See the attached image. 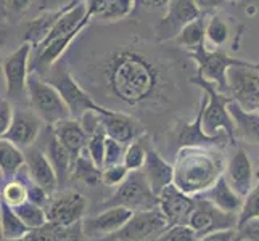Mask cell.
I'll return each mask as SVG.
<instances>
[{"mask_svg":"<svg viewBox=\"0 0 259 241\" xmlns=\"http://www.w3.org/2000/svg\"><path fill=\"white\" fill-rule=\"evenodd\" d=\"M95 87L129 108L158 105L171 90L164 68L148 53L121 47L95 66Z\"/></svg>","mask_w":259,"mask_h":241,"instance_id":"obj_1","label":"cell"},{"mask_svg":"<svg viewBox=\"0 0 259 241\" xmlns=\"http://www.w3.org/2000/svg\"><path fill=\"white\" fill-rule=\"evenodd\" d=\"M227 161L216 147H181L174 161V185L198 196L226 174Z\"/></svg>","mask_w":259,"mask_h":241,"instance_id":"obj_2","label":"cell"},{"mask_svg":"<svg viewBox=\"0 0 259 241\" xmlns=\"http://www.w3.org/2000/svg\"><path fill=\"white\" fill-rule=\"evenodd\" d=\"M190 82L200 87L203 92L208 95V103L203 113V129L208 135H221L226 133L230 138V143H235L237 140V129L235 121L229 111V105L234 102L229 93L221 92L216 84L209 82L204 79L198 71L193 77H190Z\"/></svg>","mask_w":259,"mask_h":241,"instance_id":"obj_3","label":"cell"},{"mask_svg":"<svg viewBox=\"0 0 259 241\" xmlns=\"http://www.w3.org/2000/svg\"><path fill=\"white\" fill-rule=\"evenodd\" d=\"M29 108L39 116L44 124L55 126L57 122L73 118L61 93L37 73H31L28 80Z\"/></svg>","mask_w":259,"mask_h":241,"instance_id":"obj_4","label":"cell"},{"mask_svg":"<svg viewBox=\"0 0 259 241\" xmlns=\"http://www.w3.org/2000/svg\"><path fill=\"white\" fill-rule=\"evenodd\" d=\"M40 76L57 87L74 119H81L89 111H100L103 108V105L98 103L94 95L82 87L81 82H77V79L71 74V71L66 66L57 63Z\"/></svg>","mask_w":259,"mask_h":241,"instance_id":"obj_5","label":"cell"},{"mask_svg":"<svg viewBox=\"0 0 259 241\" xmlns=\"http://www.w3.org/2000/svg\"><path fill=\"white\" fill-rule=\"evenodd\" d=\"M122 206L134 212L159 208L158 195L151 190L142 171H132L127 178L114 190L111 198L105 201V208Z\"/></svg>","mask_w":259,"mask_h":241,"instance_id":"obj_6","label":"cell"},{"mask_svg":"<svg viewBox=\"0 0 259 241\" xmlns=\"http://www.w3.org/2000/svg\"><path fill=\"white\" fill-rule=\"evenodd\" d=\"M189 55L196 63V71L209 82L216 84L221 92L229 93V82H227V73L232 66H243V65H254L249 61H243L227 55L224 52H211L206 49L204 43L198 49L189 52Z\"/></svg>","mask_w":259,"mask_h":241,"instance_id":"obj_7","label":"cell"},{"mask_svg":"<svg viewBox=\"0 0 259 241\" xmlns=\"http://www.w3.org/2000/svg\"><path fill=\"white\" fill-rule=\"evenodd\" d=\"M32 45L23 42L20 47L2 61V74L5 77L7 98H26L28 100V80L31 74V55Z\"/></svg>","mask_w":259,"mask_h":241,"instance_id":"obj_8","label":"cell"},{"mask_svg":"<svg viewBox=\"0 0 259 241\" xmlns=\"http://www.w3.org/2000/svg\"><path fill=\"white\" fill-rule=\"evenodd\" d=\"M169 227L159 208L134 212V216L119 231L103 241H156Z\"/></svg>","mask_w":259,"mask_h":241,"instance_id":"obj_9","label":"cell"},{"mask_svg":"<svg viewBox=\"0 0 259 241\" xmlns=\"http://www.w3.org/2000/svg\"><path fill=\"white\" fill-rule=\"evenodd\" d=\"M229 95L246 111L259 108V65L232 66L227 73Z\"/></svg>","mask_w":259,"mask_h":241,"instance_id":"obj_10","label":"cell"},{"mask_svg":"<svg viewBox=\"0 0 259 241\" xmlns=\"http://www.w3.org/2000/svg\"><path fill=\"white\" fill-rule=\"evenodd\" d=\"M204 15L195 4V0H171L166 13L156 24V37L159 42L174 40L187 24Z\"/></svg>","mask_w":259,"mask_h":241,"instance_id":"obj_11","label":"cell"},{"mask_svg":"<svg viewBox=\"0 0 259 241\" xmlns=\"http://www.w3.org/2000/svg\"><path fill=\"white\" fill-rule=\"evenodd\" d=\"M47 219L57 225H74L82 222L87 211V200L76 190L57 191L47 204Z\"/></svg>","mask_w":259,"mask_h":241,"instance_id":"obj_12","label":"cell"},{"mask_svg":"<svg viewBox=\"0 0 259 241\" xmlns=\"http://www.w3.org/2000/svg\"><path fill=\"white\" fill-rule=\"evenodd\" d=\"M189 225L198 233V236H204L212 231L230 230L238 227V216L219 209L218 206L208 200L196 198V208L192 212Z\"/></svg>","mask_w":259,"mask_h":241,"instance_id":"obj_13","label":"cell"},{"mask_svg":"<svg viewBox=\"0 0 259 241\" xmlns=\"http://www.w3.org/2000/svg\"><path fill=\"white\" fill-rule=\"evenodd\" d=\"M134 216V211L122 208V206H111L105 208L97 216L82 219V233L84 236L103 241L119 231L124 225L127 224L129 219Z\"/></svg>","mask_w":259,"mask_h":241,"instance_id":"obj_14","label":"cell"},{"mask_svg":"<svg viewBox=\"0 0 259 241\" xmlns=\"http://www.w3.org/2000/svg\"><path fill=\"white\" fill-rule=\"evenodd\" d=\"M98 113H100V119L106 130V135L121 141L122 145L132 143L145 133L144 126L129 113L111 110L106 108V106H103Z\"/></svg>","mask_w":259,"mask_h":241,"instance_id":"obj_15","label":"cell"},{"mask_svg":"<svg viewBox=\"0 0 259 241\" xmlns=\"http://www.w3.org/2000/svg\"><path fill=\"white\" fill-rule=\"evenodd\" d=\"M159 209L166 216L169 225L189 224L192 212L196 208V198L184 193L172 183L158 195Z\"/></svg>","mask_w":259,"mask_h":241,"instance_id":"obj_16","label":"cell"},{"mask_svg":"<svg viewBox=\"0 0 259 241\" xmlns=\"http://www.w3.org/2000/svg\"><path fill=\"white\" fill-rule=\"evenodd\" d=\"M40 129H42V119L31 108L29 110L16 108L10 129L4 135H0V138L12 141V143L20 147L21 150H28L34 147L35 140L39 138Z\"/></svg>","mask_w":259,"mask_h":241,"instance_id":"obj_17","label":"cell"},{"mask_svg":"<svg viewBox=\"0 0 259 241\" xmlns=\"http://www.w3.org/2000/svg\"><path fill=\"white\" fill-rule=\"evenodd\" d=\"M208 103V95L204 92V95L201 97L200 105H198V111H196V116L193 118V121L190 124L184 126V129L179 133V145L181 147H226L227 143H230V138L226 135V133H221V135H208L203 129V113L204 108H206Z\"/></svg>","mask_w":259,"mask_h":241,"instance_id":"obj_18","label":"cell"},{"mask_svg":"<svg viewBox=\"0 0 259 241\" xmlns=\"http://www.w3.org/2000/svg\"><path fill=\"white\" fill-rule=\"evenodd\" d=\"M224 175L232 188L240 196L246 198L248 193L251 191V188L256 183V178H254L251 159H249L248 153L243 148H237L235 153L229 158Z\"/></svg>","mask_w":259,"mask_h":241,"instance_id":"obj_19","label":"cell"},{"mask_svg":"<svg viewBox=\"0 0 259 241\" xmlns=\"http://www.w3.org/2000/svg\"><path fill=\"white\" fill-rule=\"evenodd\" d=\"M24 155H26V169H28L29 177L37 185L44 186L50 195L57 193L60 190L58 177L46 155V151L31 147L28 150H24Z\"/></svg>","mask_w":259,"mask_h":241,"instance_id":"obj_20","label":"cell"},{"mask_svg":"<svg viewBox=\"0 0 259 241\" xmlns=\"http://www.w3.org/2000/svg\"><path fill=\"white\" fill-rule=\"evenodd\" d=\"M142 172L145 174L147 182L156 195L161 193L166 186L174 183V164L167 163L156 150H148Z\"/></svg>","mask_w":259,"mask_h":241,"instance_id":"obj_21","label":"cell"},{"mask_svg":"<svg viewBox=\"0 0 259 241\" xmlns=\"http://www.w3.org/2000/svg\"><path fill=\"white\" fill-rule=\"evenodd\" d=\"M53 135L63 145L74 158L79 156L87 148L89 135L82 126V122L74 118H68L57 122L53 126Z\"/></svg>","mask_w":259,"mask_h":241,"instance_id":"obj_22","label":"cell"},{"mask_svg":"<svg viewBox=\"0 0 259 241\" xmlns=\"http://www.w3.org/2000/svg\"><path fill=\"white\" fill-rule=\"evenodd\" d=\"M195 198L208 200L214 204V206H218L219 209L230 212V214H237V216H240V212H242L243 201H245L243 196H240L230 186L226 175H222L219 180L211 186V188H208L206 191L198 195V196H195Z\"/></svg>","mask_w":259,"mask_h":241,"instance_id":"obj_23","label":"cell"},{"mask_svg":"<svg viewBox=\"0 0 259 241\" xmlns=\"http://www.w3.org/2000/svg\"><path fill=\"white\" fill-rule=\"evenodd\" d=\"M229 111L235 121L237 140L259 145V111H246L237 102L229 105Z\"/></svg>","mask_w":259,"mask_h":241,"instance_id":"obj_24","label":"cell"},{"mask_svg":"<svg viewBox=\"0 0 259 241\" xmlns=\"http://www.w3.org/2000/svg\"><path fill=\"white\" fill-rule=\"evenodd\" d=\"M65 12V10H63ZM63 12H47V13H39L35 18L28 23L26 31L23 35V40L32 45L34 50H37L44 42L47 40L50 35L53 26L57 24L58 18Z\"/></svg>","mask_w":259,"mask_h":241,"instance_id":"obj_25","label":"cell"},{"mask_svg":"<svg viewBox=\"0 0 259 241\" xmlns=\"http://www.w3.org/2000/svg\"><path fill=\"white\" fill-rule=\"evenodd\" d=\"M26 166L24 150L16 147L12 141L5 138L0 140V171H2V180H12L21 169Z\"/></svg>","mask_w":259,"mask_h":241,"instance_id":"obj_26","label":"cell"},{"mask_svg":"<svg viewBox=\"0 0 259 241\" xmlns=\"http://www.w3.org/2000/svg\"><path fill=\"white\" fill-rule=\"evenodd\" d=\"M46 155L49 158V161L52 163L53 169H55L57 177H58V183L60 188L63 186V183L66 182V178L71 175V169H73V161L74 156L69 153V151L60 143V140L53 135L49 143L46 147Z\"/></svg>","mask_w":259,"mask_h":241,"instance_id":"obj_27","label":"cell"},{"mask_svg":"<svg viewBox=\"0 0 259 241\" xmlns=\"http://www.w3.org/2000/svg\"><path fill=\"white\" fill-rule=\"evenodd\" d=\"M71 175H73L76 180H81L82 183L89 186H95L102 182L103 169L98 167L95 164V161L91 158V155H89V151L84 150L81 155L74 158Z\"/></svg>","mask_w":259,"mask_h":241,"instance_id":"obj_28","label":"cell"},{"mask_svg":"<svg viewBox=\"0 0 259 241\" xmlns=\"http://www.w3.org/2000/svg\"><path fill=\"white\" fill-rule=\"evenodd\" d=\"M204 40H206V20H204V15H201L198 20L192 21L190 24H187L181 31V34L174 39L177 45L185 49L187 52L198 49L201 43H204Z\"/></svg>","mask_w":259,"mask_h":241,"instance_id":"obj_29","label":"cell"},{"mask_svg":"<svg viewBox=\"0 0 259 241\" xmlns=\"http://www.w3.org/2000/svg\"><path fill=\"white\" fill-rule=\"evenodd\" d=\"M0 230H2V239H20L29 231L16 211L5 203H2L0 208Z\"/></svg>","mask_w":259,"mask_h":241,"instance_id":"obj_30","label":"cell"},{"mask_svg":"<svg viewBox=\"0 0 259 241\" xmlns=\"http://www.w3.org/2000/svg\"><path fill=\"white\" fill-rule=\"evenodd\" d=\"M16 214L20 216V219L26 224L29 230H35L44 227L49 222L47 219V211L46 208L39 206V204H34L31 201H24L20 206L13 208Z\"/></svg>","mask_w":259,"mask_h":241,"instance_id":"obj_31","label":"cell"},{"mask_svg":"<svg viewBox=\"0 0 259 241\" xmlns=\"http://www.w3.org/2000/svg\"><path fill=\"white\" fill-rule=\"evenodd\" d=\"M136 4H137V0H108L102 13L97 18L102 21H108V23L121 21L132 13Z\"/></svg>","mask_w":259,"mask_h":241,"instance_id":"obj_32","label":"cell"},{"mask_svg":"<svg viewBox=\"0 0 259 241\" xmlns=\"http://www.w3.org/2000/svg\"><path fill=\"white\" fill-rule=\"evenodd\" d=\"M24 201H28V188H26L24 182L16 177L12 180H7L2 186V203L16 208Z\"/></svg>","mask_w":259,"mask_h":241,"instance_id":"obj_33","label":"cell"},{"mask_svg":"<svg viewBox=\"0 0 259 241\" xmlns=\"http://www.w3.org/2000/svg\"><path fill=\"white\" fill-rule=\"evenodd\" d=\"M148 150L142 145L140 138L132 141V143L126 145V153H124V161L122 164L126 166L129 171H142L145 166Z\"/></svg>","mask_w":259,"mask_h":241,"instance_id":"obj_34","label":"cell"},{"mask_svg":"<svg viewBox=\"0 0 259 241\" xmlns=\"http://www.w3.org/2000/svg\"><path fill=\"white\" fill-rule=\"evenodd\" d=\"M206 39L212 45L221 47L229 39V26L219 15H212L206 21Z\"/></svg>","mask_w":259,"mask_h":241,"instance_id":"obj_35","label":"cell"},{"mask_svg":"<svg viewBox=\"0 0 259 241\" xmlns=\"http://www.w3.org/2000/svg\"><path fill=\"white\" fill-rule=\"evenodd\" d=\"M106 130L105 127L98 129L97 132H94L92 135H89V141H87V151L91 158L95 161V164L98 167L103 169V159H105V147H106Z\"/></svg>","mask_w":259,"mask_h":241,"instance_id":"obj_36","label":"cell"},{"mask_svg":"<svg viewBox=\"0 0 259 241\" xmlns=\"http://www.w3.org/2000/svg\"><path fill=\"white\" fill-rule=\"evenodd\" d=\"M156 241H200V236L189 224H177L169 225Z\"/></svg>","mask_w":259,"mask_h":241,"instance_id":"obj_37","label":"cell"},{"mask_svg":"<svg viewBox=\"0 0 259 241\" xmlns=\"http://www.w3.org/2000/svg\"><path fill=\"white\" fill-rule=\"evenodd\" d=\"M254 217H259V174L256 177L254 186L243 201L242 212H240V216H238V225Z\"/></svg>","mask_w":259,"mask_h":241,"instance_id":"obj_38","label":"cell"},{"mask_svg":"<svg viewBox=\"0 0 259 241\" xmlns=\"http://www.w3.org/2000/svg\"><path fill=\"white\" fill-rule=\"evenodd\" d=\"M124 153H126V145H122L121 141L114 140L111 137L106 138V147H105V159H103V169L122 164Z\"/></svg>","mask_w":259,"mask_h":241,"instance_id":"obj_39","label":"cell"},{"mask_svg":"<svg viewBox=\"0 0 259 241\" xmlns=\"http://www.w3.org/2000/svg\"><path fill=\"white\" fill-rule=\"evenodd\" d=\"M131 174L129 169L124 164H116L103 169V177H102V183L106 186H113V188H118V186L126 180L127 175Z\"/></svg>","mask_w":259,"mask_h":241,"instance_id":"obj_40","label":"cell"},{"mask_svg":"<svg viewBox=\"0 0 259 241\" xmlns=\"http://www.w3.org/2000/svg\"><path fill=\"white\" fill-rule=\"evenodd\" d=\"M34 0H2V12L7 18L20 20L29 10Z\"/></svg>","mask_w":259,"mask_h":241,"instance_id":"obj_41","label":"cell"},{"mask_svg":"<svg viewBox=\"0 0 259 241\" xmlns=\"http://www.w3.org/2000/svg\"><path fill=\"white\" fill-rule=\"evenodd\" d=\"M237 235L245 241H259V217L249 219L237 227Z\"/></svg>","mask_w":259,"mask_h":241,"instance_id":"obj_42","label":"cell"},{"mask_svg":"<svg viewBox=\"0 0 259 241\" xmlns=\"http://www.w3.org/2000/svg\"><path fill=\"white\" fill-rule=\"evenodd\" d=\"M13 118H15V108L12 102L8 98H2V102H0V135H4L10 129Z\"/></svg>","mask_w":259,"mask_h":241,"instance_id":"obj_43","label":"cell"},{"mask_svg":"<svg viewBox=\"0 0 259 241\" xmlns=\"http://www.w3.org/2000/svg\"><path fill=\"white\" fill-rule=\"evenodd\" d=\"M71 7H74L73 0H39V13L63 12Z\"/></svg>","mask_w":259,"mask_h":241,"instance_id":"obj_44","label":"cell"},{"mask_svg":"<svg viewBox=\"0 0 259 241\" xmlns=\"http://www.w3.org/2000/svg\"><path fill=\"white\" fill-rule=\"evenodd\" d=\"M237 228H230V230H221V231H212L200 238V241H237Z\"/></svg>","mask_w":259,"mask_h":241,"instance_id":"obj_45","label":"cell"},{"mask_svg":"<svg viewBox=\"0 0 259 241\" xmlns=\"http://www.w3.org/2000/svg\"><path fill=\"white\" fill-rule=\"evenodd\" d=\"M226 2H227V0H195V4L198 5L201 13L218 10V8H221Z\"/></svg>","mask_w":259,"mask_h":241,"instance_id":"obj_46","label":"cell"},{"mask_svg":"<svg viewBox=\"0 0 259 241\" xmlns=\"http://www.w3.org/2000/svg\"><path fill=\"white\" fill-rule=\"evenodd\" d=\"M169 2H171V0H137V4H140L145 8H163V7H167Z\"/></svg>","mask_w":259,"mask_h":241,"instance_id":"obj_47","label":"cell"},{"mask_svg":"<svg viewBox=\"0 0 259 241\" xmlns=\"http://www.w3.org/2000/svg\"><path fill=\"white\" fill-rule=\"evenodd\" d=\"M74 2V5H77V4H85V0H73Z\"/></svg>","mask_w":259,"mask_h":241,"instance_id":"obj_48","label":"cell"},{"mask_svg":"<svg viewBox=\"0 0 259 241\" xmlns=\"http://www.w3.org/2000/svg\"><path fill=\"white\" fill-rule=\"evenodd\" d=\"M2 241H24L23 238H20V239H2Z\"/></svg>","mask_w":259,"mask_h":241,"instance_id":"obj_49","label":"cell"},{"mask_svg":"<svg viewBox=\"0 0 259 241\" xmlns=\"http://www.w3.org/2000/svg\"><path fill=\"white\" fill-rule=\"evenodd\" d=\"M227 2H235V0H227Z\"/></svg>","mask_w":259,"mask_h":241,"instance_id":"obj_50","label":"cell"},{"mask_svg":"<svg viewBox=\"0 0 259 241\" xmlns=\"http://www.w3.org/2000/svg\"><path fill=\"white\" fill-rule=\"evenodd\" d=\"M237 241H245V239H240V238H238V239H237Z\"/></svg>","mask_w":259,"mask_h":241,"instance_id":"obj_51","label":"cell"},{"mask_svg":"<svg viewBox=\"0 0 259 241\" xmlns=\"http://www.w3.org/2000/svg\"><path fill=\"white\" fill-rule=\"evenodd\" d=\"M257 65H259V61H257Z\"/></svg>","mask_w":259,"mask_h":241,"instance_id":"obj_52","label":"cell"}]
</instances>
